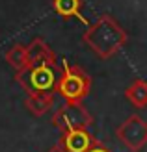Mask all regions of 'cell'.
Returning <instances> with one entry per match:
<instances>
[{"label": "cell", "mask_w": 147, "mask_h": 152, "mask_svg": "<svg viewBox=\"0 0 147 152\" xmlns=\"http://www.w3.org/2000/svg\"><path fill=\"white\" fill-rule=\"evenodd\" d=\"M54 106V95H28L24 98V108L34 117H43Z\"/></svg>", "instance_id": "obj_8"}, {"label": "cell", "mask_w": 147, "mask_h": 152, "mask_svg": "<svg viewBox=\"0 0 147 152\" xmlns=\"http://www.w3.org/2000/svg\"><path fill=\"white\" fill-rule=\"evenodd\" d=\"M95 141L97 139L88 132V128H80V130H71V132L61 134L58 143L67 152H88L95 145Z\"/></svg>", "instance_id": "obj_6"}, {"label": "cell", "mask_w": 147, "mask_h": 152, "mask_svg": "<svg viewBox=\"0 0 147 152\" xmlns=\"http://www.w3.org/2000/svg\"><path fill=\"white\" fill-rule=\"evenodd\" d=\"M52 10L56 11L60 17H64V19L76 17V19H80L82 22H88V20L80 15L82 0H52Z\"/></svg>", "instance_id": "obj_10"}, {"label": "cell", "mask_w": 147, "mask_h": 152, "mask_svg": "<svg viewBox=\"0 0 147 152\" xmlns=\"http://www.w3.org/2000/svg\"><path fill=\"white\" fill-rule=\"evenodd\" d=\"M125 96L127 100L138 110L147 108V82L145 80H134L130 86L125 89Z\"/></svg>", "instance_id": "obj_9"}, {"label": "cell", "mask_w": 147, "mask_h": 152, "mask_svg": "<svg viewBox=\"0 0 147 152\" xmlns=\"http://www.w3.org/2000/svg\"><path fill=\"white\" fill-rule=\"evenodd\" d=\"M82 41L99 59H110L123 50L129 41V35L112 15H100L95 22L88 26L82 35Z\"/></svg>", "instance_id": "obj_1"}, {"label": "cell", "mask_w": 147, "mask_h": 152, "mask_svg": "<svg viewBox=\"0 0 147 152\" xmlns=\"http://www.w3.org/2000/svg\"><path fill=\"white\" fill-rule=\"evenodd\" d=\"M117 139L130 152H140L147 143V123L140 115H130L117 126L115 130Z\"/></svg>", "instance_id": "obj_5"}, {"label": "cell", "mask_w": 147, "mask_h": 152, "mask_svg": "<svg viewBox=\"0 0 147 152\" xmlns=\"http://www.w3.org/2000/svg\"><path fill=\"white\" fill-rule=\"evenodd\" d=\"M47 152H67V150H65L64 147H61L60 143H56V145H54V147H50V148H49Z\"/></svg>", "instance_id": "obj_13"}, {"label": "cell", "mask_w": 147, "mask_h": 152, "mask_svg": "<svg viewBox=\"0 0 147 152\" xmlns=\"http://www.w3.org/2000/svg\"><path fill=\"white\" fill-rule=\"evenodd\" d=\"M88 152H112L110 148H108L106 145H103V143H100V141H95V145L93 147H91Z\"/></svg>", "instance_id": "obj_12"}, {"label": "cell", "mask_w": 147, "mask_h": 152, "mask_svg": "<svg viewBox=\"0 0 147 152\" xmlns=\"http://www.w3.org/2000/svg\"><path fill=\"white\" fill-rule=\"evenodd\" d=\"M60 72L56 65H26L15 72V80L28 95H54Z\"/></svg>", "instance_id": "obj_3"}, {"label": "cell", "mask_w": 147, "mask_h": 152, "mask_svg": "<svg viewBox=\"0 0 147 152\" xmlns=\"http://www.w3.org/2000/svg\"><path fill=\"white\" fill-rule=\"evenodd\" d=\"M52 124L58 128L61 134L71 132V130H80L93 124V115L88 111L86 106L82 104H64L60 106L58 111L52 115Z\"/></svg>", "instance_id": "obj_4"}, {"label": "cell", "mask_w": 147, "mask_h": 152, "mask_svg": "<svg viewBox=\"0 0 147 152\" xmlns=\"http://www.w3.org/2000/svg\"><path fill=\"white\" fill-rule=\"evenodd\" d=\"M26 52L28 65H56V52L41 37H34L26 47Z\"/></svg>", "instance_id": "obj_7"}, {"label": "cell", "mask_w": 147, "mask_h": 152, "mask_svg": "<svg viewBox=\"0 0 147 152\" xmlns=\"http://www.w3.org/2000/svg\"><path fill=\"white\" fill-rule=\"evenodd\" d=\"M89 91H91L89 74L80 65H71L64 59L56 93L60 96H64V100L67 104H82V100L89 95Z\"/></svg>", "instance_id": "obj_2"}, {"label": "cell", "mask_w": 147, "mask_h": 152, "mask_svg": "<svg viewBox=\"0 0 147 152\" xmlns=\"http://www.w3.org/2000/svg\"><path fill=\"white\" fill-rule=\"evenodd\" d=\"M6 61L10 67H13L15 72L22 71L24 67L28 65V52H26V47L21 43H15L13 47L7 48L6 52Z\"/></svg>", "instance_id": "obj_11"}]
</instances>
